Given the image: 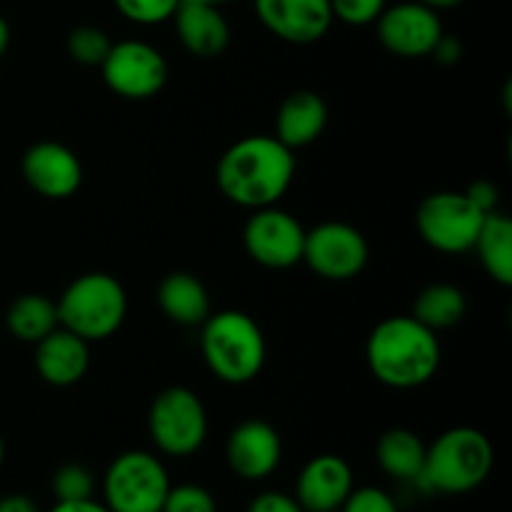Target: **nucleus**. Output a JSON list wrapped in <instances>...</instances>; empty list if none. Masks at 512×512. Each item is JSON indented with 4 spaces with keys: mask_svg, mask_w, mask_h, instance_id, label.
I'll use <instances>...</instances> for the list:
<instances>
[{
    "mask_svg": "<svg viewBox=\"0 0 512 512\" xmlns=\"http://www.w3.org/2000/svg\"><path fill=\"white\" fill-rule=\"evenodd\" d=\"M245 512H305L298 505V500L293 495L278 493V490H265V493L255 495L250 500L248 510Z\"/></svg>",
    "mask_w": 512,
    "mask_h": 512,
    "instance_id": "7c9ffc66",
    "label": "nucleus"
},
{
    "mask_svg": "<svg viewBox=\"0 0 512 512\" xmlns=\"http://www.w3.org/2000/svg\"><path fill=\"white\" fill-rule=\"evenodd\" d=\"M0 512H40L38 503L23 493H13L0 498Z\"/></svg>",
    "mask_w": 512,
    "mask_h": 512,
    "instance_id": "72a5a7b5",
    "label": "nucleus"
},
{
    "mask_svg": "<svg viewBox=\"0 0 512 512\" xmlns=\"http://www.w3.org/2000/svg\"><path fill=\"white\" fill-rule=\"evenodd\" d=\"M105 85L125 100H150L168 85L165 55L145 40H120L100 65Z\"/></svg>",
    "mask_w": 512,
    "mask_h": 512,
    "instance_id": "1a4fd4ad",
    "label": "nucleus"
},
{
    "mask_svg": "<svg viewBox=\"0 0 512 512\" xmlns=\"http://www.w3.org/2000/svg\"><path fill=\"white\" fill-rule=\"evenodd\" d=\"M3 460H5V443L3 438H0V465H3Z\"/></svg>",
    "mask_w": 512,
    "mask_h": 512,
    "instance_id": "58836bf2",
    "label": "nucleus"
},
{
    "mask_svg": "<svg viewBox=\"0 0 512 512\" xmlns=\"http://www.w3.org/2000/svg\"><path fill=\"white\" fill-rule=\"evenodd\" d=\"M470 200H473L475 208H480L483 213H493L498 210V185H493L490 180H475L468 185V190H463Z\"/></svg>",
    "mask_w": 512,
    "mask_h": 512,
    "instance_id": "2f4dec72",
    "label": "nucleus"
},
{
    "mask_svg": "<svg viewBox=\"0 0 512 512\" xmlns=\"http://www.w3.org/2000/svg\"><path fill=\"white\" fill-rule=\"evenodd\" d=\"M200 353L218 380L228 385L253 383L265 368L268 343L260 325L243 310L210 313L200 333Z\"/></svg>",
    "mask_w": 512,
    "mask_h": 512,
    "instance_id": "7ed1b4c3",
    "label": "nucleus"
},
{
    "mask_svg": "<svg viewBox=\"0 0 512 512\" xmlns=\"http://www.w3.org/2000/svg\"><path fill=\"white\" fill-rule=\"evenodd\" d=\"M468 313L465 293L453 283H433L420 290L413 305V318L430 328L433 333L450 330Z\"/></svg>",
    "mask_w": 512,
    "mask_h": 512,
    "instance_id": "b1692460",
    "label": "nucleus"
},
{
    "mask_svg": "<svg viewBox=\"0 0 512 512\" xmlns=\"http://www.w3.org/2000/svg\"><path fill=\"white\" fill-rule=\"evenodd\" d=\"M438 333L425 328L413 315H393L370 333L365 360L378 383L393 390H413L430 383L440 368Z\"/></svg>",
    "mask_w": 512,
    "mask_h": 512,
    "instance_id": "f03ea898",
    "label": "nucleus"
},
{
    "mask_svg": "<svg viewBox=\"0 0 512 512\" xmlns=\"http://www.w3.org/2000/svg\"><path fill=\"white\" fill-rule=\"evenodd\" d=\"M50 512H110L105 503H98L95 498L90 500H73V503H55Z\"/></svg>",
    "mask_w": 512,
    "mask_h": 512,
    "instance_id": "f704fd0d",
    "label": "nucleus"
},
{
    "mask_svg": "<svg viewBox=\"0 0 512 512\" xmlns=\"http://www.w3.org/2000/svg\"><path fill=\"white\" fill-rule=\"evenodd\" d=\"M118 13L135 25H160L173 20L183 0H113Z\"/></svg>",
    "mask_w": 512,
    "mask_h": 512,
    "instance_id": "bb28decb",
    "label": "nucleus"
},
{
    "mask_svg": "<svg viewBox=\"0 0 512 512\" xmlns=\"http://www.w3.org/2000/svg\"><path fill=\"white\" fill-rule=\"evenodd\" d=\"M430 55H433L440 65H455L460 60V55H463V43H460L455 35L443 33L440 35L438 45H435L433 53Z\"/></svg>",
    "mask_w": 512,
    "mask_h": 512,
    "instance_id": "473e14b6",
    "label": "nucleus"
},
{
    "mask_svg": "<svg viewBox=\"0 0 512 512\" xmlns=\"http://www.w3.org/2000/svg\"><path fill=\"white\" fill-rule=\"evenodd\" d=\"M425 450L428 445L413 430L390 428L380 435L378 445H375V458L388 478L418 485L425 468Z\"/></svg>",
    "mask_w": 512,
    "mask_h": 512,
    "instance_id": "412c9836",
    "label": "nucleus"
},
{
    "mask_svg": "<svg viewBox=\"0 0 512 512\" xmlns=\"http://www.w3.org/2000/svg\"><path fill=\"white\" fill-rule=\"evenodd\" d=\"M295 178V155L275 135H248L218 160L215 180L230 203L248 210L278 205Z\"/></svg>",
    "mask_w": 512,
    "mask_h": 512,
    "instance_id": "f257e3e1",
    "label": "nucleus"
},
{
    "mask_svg": "<svg viewBox=\"0 0 512 512\" xmlns=\"http://www.w3.org/2000/svg\"><path fill=\"white\" fill-rule=\"evenodd\" d=\"M10 40H13V33H10V25H8V20H5L3 15H0V58H3V55L8 53Z\"/></svg>",
    "mask_w": 512,
    "mask_h": 512,
    "instance_id": "c9c22d12",
    "label": "nucleus"
},
{
    "mask_svg": "<svg viewBox=\"0 0 512 512\" xmlns=\"http://www.w3.org/2000/svg\"><path fill=\"white\" fill-rule=\"evenodd\" d=\"M385 5H388V0H330L333 18L345 25H355V28L373 25L385 10Z\"/></svg>",
    "mask_w": 512,
    "mask_h": 512,
    "instance_id": "c85d7f7f",
    "label": "nucleus"
},
{
    "mask_svg": "<svg viewBox=\"0 0 512 512\" xmlns=\"http://www.w3.org/2000/svg\"><path fill=\"white\" fill-rule=\"evenodd\" d=\"M378 40L390 55L398 58H428L438 45L443 30L438 10L418 3V0H403V3L385 5L380 18L375 20Z\"/></svg>",
    "mask_w": 512,
    "mask_h": 512,
    "instance_id": "f8f14e48",
    "label": "nucleus"
},
{
    "mask_svg": "<svg viewBox=\"0 0 512 512\" xmlns=\"http://www.w3.org/2000/svg\"><path fill=\"white\" fill-rule=\"evenodd\" d=\"M58 503H73V500H90L95 495V475L80 463L60 465L50 480Z\"/></svg>",
    "mask_w": 512,
    "mask_h": 512,
    "instance_id": "a878e982",
    "label": "nucleus"
},
{
    "mask_svg": "<svg viewBox=\"0 0 512 512\" xmlns=\"http://www.w3.org/2000/svg\"><path fill=\"white\" fill-rule=\"evenodd\" d=\"M495 465V448L478 428H450L428 445L425 468L418 485L430 493L465 495L478 490L490 478Z\"/></svg>",
    "mask_w": 512,
    "mask_h": 512,
    "instance_id": "20e7f679",
    "label": "nucleus"
},
{
    "mask_svg": "<svg viewBox=\"0 0 512 512\" xmlns=\"http://www.w3.org/2000/svg\"><path fill=\"white\" fill-rule=\"evenodd\" d=\"M158 308L170 323L195 328L210 318V293L203 280L185 270L165 275L158 285Z\"/></svg>",
    "mask_w": 512,
    "mask_h": 512,
    "instance_id": "aec40b11",
    "label": "nucleus"
},
{
    "mask_svg": "<svg viewBox=\"0 0 512 512\" xmlns=\"http://www.w3.org/2000/svg\"><path fill=\"white\" fill-rule=\"evenodd\" d=\"M328 103L315 90H293L285 95L275 118V138L295 150L313 145L328 128Z\"/></svg>",
    "mask_w": 512,
    "mask_h": 512,
    "instance_id": "6ab92c4d",
    "label": "nucleus"
},
{
    "mask_svg": "<svg viewBox=\"0 0 512 512\" xmlns=\"http://www.w3.org/2000/svg\"><path fill=\"white\" fill-rule=\"evenodd\" d=\"M20 173L30 190L48 200L70 198L83 183V165L75 150L55 140L30 145L20 160Z\"/></svg>",
    "mask_w": 512,
    "mask_h": 512,
    "instance_id": "ddd939ff",
    "label": "nucleus"
},
{
    "mask_svg": "<svg viewBox=\"0 0 512 512\" xmlns=\"http://www.w3.org/2000/svg\"><path fill=\"white\" fill-rule=\"evenodd\" d=\"M355 490L353 468L340 455H318L303 465L295 483V500L305 512H338Z\"/></svg>",
    "mask_w": 512,
    "mask_h": 512,
    "instance_id": "dca6fc26",
    "label": "nucleus"
},
{
    "mask_svg": "<svg viewBox=\"0 0 512 512\" xmlns=\"http://www.w3.org/2000/svg\"><path fill=\"white\" fill-rule=\"evenodd\" d=\"M60 328L88 343L113 338L128 315V293L110 273H85L55 300Z\"/></svg>",
    "mask_w": 512,
    "mask_h": 512,
    "instance_id": "39448f33",
    "label": "nucleus"
},
{
    "mask_svg": "<svg viewBox=\"0 0 512 512\" xmlns=\"http://www.w3.org/2000/svg\"><path fill=\"white\" fill-rule=\"evenodd\" d=\"M5 328L20 343L35 345L45 335L53 333L55 328H60L55 300H50L43 293L20 295L10 303L8 313H5Z\"/></svg>",
    "mask_w": 512,
    "mask_h": 512,
    "instance_id": "5701e85b",
    "label": "nucleus"
},
{
    "mask_svg": "<svg viewBox=\"0 0 512 512\" xmlns=\"http://www.w3.org/2000/svg\"><path fill=\"white\" fill-rule=\"evenodd\" d=\"M160 512H218L213 493L198 483L170 485Z\"/></svg>",
    "mask_w": 512,
    "mask_h": 512,
    "instance_id": "cd10ccee",
    "label": "nucleus"
},
{
    "mask_svg": "<svg viewBox=\"0 0 512 512\" xmlns=\"http://www.w3.org/2000/svg\"><path fill=\"white\" fill-rule=\"evenodd\" d=\"M170 485V475L158 455L128 450L108 465L100 490L110 512H160Z\"/></svg>",
    "mask_w": 512,
    "mask_h": 512,
    "instance_id": "423d86ee",
    "label": "nucleus"
},
{
    "mask_svg": "<svg viewBox=\"0 0 512 512\" xmlns=\"http://www.w3.org/2000/svg\"><path fill=\"white\" fill-rule=\"evenodd\" d=\"M370 260V245L358 228L340 220L315 225L305 230L303 263L318 278L345 283L358 278Z\"/></svg>",
    "mask_w": 512,
    "mask_h": 512,
    "instance_id": "9d476101",
    "label": "nucleus"
},
{
    "mask_svg": "<svg viewBox=\"0 0 512 512\" xmlns=\"http://www.w3.org/2000/svg\"><path fill=\"white\" fill-rule=\"evenodd\" d=\"M485 215L475 208L473 200L458 190H440L430 193L415 213L420 238L425 245L445 255H460L473 250Z\"/></svg>",
    "mask_w": 512,
    "mask_h": 512,
    "instance_id": "6e6552de",
    "label": "nucleus"
},
{
    "mask_svg": "<svg viewBox=\"0 0 512 512\" xmlns=\"http://www.w3.org/2000/svg\"><path fill=\"white\" fill-rule=\"evenodd\" d=\"M258 20L275 38L293 45H313L333 25L330 0H253Z\"/></svg>",
    "mask_w": 512,
    "mask_h": 512,
    "instance_id": "4468645a",
    "label": "nucleus"
},
{
    "mask_svg": "<svg viewBox=\"0 0 512 512\" xmlns=\"http://www.w3.org/2000/svg\"><path fill=\"white\" fill-rule=\"evenodd\" d=\"M113 48V40L98 25H78L65 35V50L70 58L85 68H100L105 55Z\"/></svg>",
    "mask_w": 512,
    "mask_h": 512,
    "instance_id": "393cba45",
    "label": "nucleus"
},
{
    "mask_svg": "<svg viewBox=\"0 0 512 512\" xmlns=\"http://www.w3.org/2000/svg\"><path fill=\"white\" fill-rule=\"evenodd\" d=\"M473 250L485 273L500 285H512V223L505 213L493 210L485 215Z\"/></svg>",
    "mask_w": 512,
    "mask_h": 512,
    "instance_id": "4be33fe9",
    "label": "nucleus"
},
{
    "mask_svg": "<svg viewBox=\"0 0 512 512\" xmlns=\"http://www.w3.org/2000/svg\"><path fill=\"white\" fill-rule=\"evenodd\" d=\"M418 3H423V5H428V8H433V10H450V8H458V5H463L465 0H418Z\"/></svg>",
    "mask_w": 512,
    "mask_h": 512,
    "instance_id": "e433bc0d",
    "label": "nucleus"
},
{
    "mask_svg": "<svg viewBox=\"0 0 512 512\" xmlns=\"http://www.w3.org/2000/svg\"><path fill=\"white\" fill-rule=\"evenodd\" d=\"M148 433L160 453L170 458H190L208 438V410L195 390L170 385L150 403Z\"/></svg>",
    "mask_w": 512,
    "mask_h": 512,
    "instance_id": "0eeeda50",
    "label": "nucleus"
},
{
    "mask_svg": "<svg viewBox=\"0 0 512 512\" xmlns=\"http://www.w3.org/2000/svg\"><path fill=\"white\" fill-rule=\"evenodd\" d=\"M185 3H205V5H225V3H233V0H185Z\"/></svg>",
    "mask_w": 512,
    "mask_h": 512,
    "instance_id": "4c0bfd02",
    "label": "nucleus"
},
{
    "mask_svg": "<svg viewBox=\"0 0 512 512\" xmlns=\"http://www.w3.org/2000/svg\"><path fill=\"white\" fill-rule=\"evenodd\" d=\"M340 512H400L398 503L393 500V495L385 493V490L373 488V485H365V488H355L348 495V500L343 503Z\"/></svg>",
    "mask_w": 512,
    "mask_h": 512,
    "instance_id": "c756f323",
    "label": "nucleus"
},
{
    "mask_svg": "<svg viewBox=\"0 0 512 512\" xmlns=\"http://www.w3.org/2000/svg\"><path fill=\"white\" fill-rule=\"evenodd\" d=\"M245 253L258 265L270 270H288L303 263L305 228L295 215L278 205L250 213L243 228Z\"/></svg>",
    "mask_w": 512,
    "mask_h": 512,
    "instance_id": "9b49d317",
    "label": "nucleus"
},
{
    "mask_svg": "<svg viewBox=\"0 0 512 512\" xmlns=\"http://www.w3.org/2000/svg\"><path fill=\"white\" fill-rule=\"evenodd\" d=\"M225 460L240 480L258 483L270 478L283 460L278 430L265 420H243L225 443Z\"/></svg>",
    "mask_w": 512,
    "mask_h": 512,
    "instance_id": "2eb2a0df",
    "label": "nucleus"
},
{
    "mask_svg": "<svg viewBox=\"0 0 512 512\" xmlns=\"http://www.w3.org/2000/svg\"><path fill=\"white\" fill-rule=\"evenodd\" d=\"M173 20L180 45L195 58L213 60L228 50L233 33H230L228 18L218 5L185 3L183 0L180 8L175 10Z\"/></svg>",
    "mask_w": 512,
    "mask_h": 512,
    "instance_id": "a211bd4d",
    "label": "nucleus"
},
{
    "mask_svg": "<svg viewBox=\"0 0 512 512\" xmlns=\"http://www.w3.org/2000/svg\"><path fill=\"white\" fill-rule=\"evenodd\" d=\"M35 370L53 388H70L90 370V343L65 328H55L35 343Z\"/></svg>",
    "mask_w": 512,
    "mask_h": 512,
    "instance_id": "f3484780",
    "label": "nucleus"
}]
</instances>
